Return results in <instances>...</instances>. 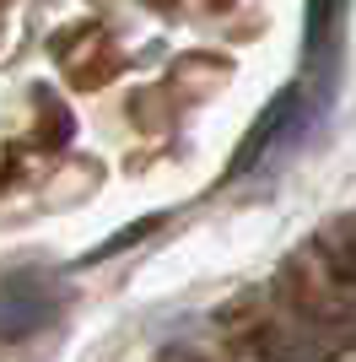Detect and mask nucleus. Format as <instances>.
Listing matches in <instances>:
<instances>
[{"instance_id": "7ed1b4c3", "label": "nucleus", "mask_w": 356, "mask_h": 362, "mask_svg": "<svg viewBox=\"0 0 356 362\" xmlns=\"http://www.w3.org/2000/svg\"><path fill=\"white\" fill-rule=\"evenodd\" d=\"M340 6L345 0H308V28H302V60H319V49L329 44V33L340 22Z\"/></svg>"}, {"instance_id": "f257e3e1", "label": "nucleus", "mask_w": 356, "mask_h": 362, "mask_svg": "<svg viewBox=\"0 0 356 362\" xmlns=\"http://www.w3.org/2000/svg\"><path fill=\"white\" fill-rule=\"evenodd\" d=\"M59 308V292L44 276H0V341H22V335L44 330Z\"/></svg>"}, {"instance_id": "f03ea898", "label": "nucleus", "mask_w": 356, "mask_h": 362, "mask_svg": "<svg viewBox=\"0 0 356 362\" xmlns=\"http://www.w3.org/2000/svg\"><path fill=\"white\" fill-rule=\"evenodd\" d=\"M297 108H302V87H286L281 98H270V108L259 114V124H254L249 136H243V146H237V157H232V173L254 168L259 157H265V146H270V141H281V136H286V124L297 119Z\"/></svg>"}]
</instances>
